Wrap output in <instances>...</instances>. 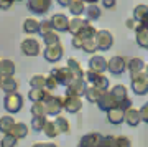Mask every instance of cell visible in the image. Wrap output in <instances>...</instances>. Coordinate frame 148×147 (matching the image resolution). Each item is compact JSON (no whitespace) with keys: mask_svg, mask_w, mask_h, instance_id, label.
<instances>
[{"mask_svg":"<svg viewBox=\"0 0 148 147\" xmlns=\"http://www.w3.org/2000/svg\"><path fill=\"white\" fill-rule=\"evenodd\" d=\"M132 89L137 96H145L148 94V71H142V73L132 76Z\"/></svg>","mask_w":148,"mask_h":147,"instance_id":"cell-1","label":"cell"},{"mask_svg":"<svg viewBox=\"0 0 148 147\" xmlns=\"http://www.w3.org/2000/svg\"><path fill=\"white\" fill-rule=\"evenodd\" d=\"M3 107L8 114H16L20 112L21 107H23V98L18 93H10V94H5L3 98Z\"/></svg>","mask_w":148,"mask_h":147,"instance_id":"cell-2","label":"cell"},{"mask_svg":"<svg viewBox=\"0 0 148 147\" xmlns=\"http://www.w3.org/2000/svg\"><path fill=\"white\" fill-rule=\"evenodd\" d=\"M45 106H46V114L49 116H59V112L64 109V99L59 98V96H53L49 94L45 101Z\"/></svg>","mask_w":148,"mask_h":147,"instance_id":"cell-3","label":"cell"},{"mask_svg":"<svg viewBox=\"0 0 148 147\" xmlns=\"http://www.w3.org/2000/svg\"><path fill=\"white\" fill-rule=\"evenodd\" d=\"M84 78L87 83H90V86H95V88H99L106 93L109 89V79L101 73H94V71H89L87 69V73L84 74Z\"/></svg>","mask_w":148,"mask_h":147,"instance_id":"cell-4","label":"cell"},{"mask_svg":"<svg viewBox=\"0 0 148 147\" xmlns=\"http://www.w3.org/2000/svg\"><path fill=\"white\" fill-rule=\"evenodd\" d=\"M127 64H128V60L123 56H112L109 60V73L115 74V76H120V74L125 73V69H127Z\"/></svg>","mask_w":148,"mask_h":147,"instance_id":"cell-5","label":"cell"},{"mask_svg":"<svg viewBox=\"0 0 148 147\" xmlns=\"http://www.w3.org/2000/svg\"><path fill=\"white\" fill-rule=\"evenodd\" d=\"M20 50L25 56H38L41 51V46L36 38H25L20 45Z\"/></svg>","mask_w":148,"mask_h":147,"instance_id":"cell-6","label":"cell"},{"mask_svg":"<svg viewBox=\"0 0 148 147\" xmlns=\"http://www.w3.org/2000/svg\"><path fill=\"white\" fill-rule=\"evenodd\" d=\"M87 88H89V86H87L86 78L74 79L69 86H66V96H77V98H81V96L86 94Z\"/></svg>","mask_w":148,"mask_h":147,"instance_id":"cell-7","label":"cell"},{"mask_svg":"<svg viewBox=\"0 0 148 147\" xmlns=\"http://www.w3.org/2000/svg\"><path fill=\"white\" fill-rule=\"evenodd\" d=\"M49 76H53L58 81V84H63V86H69L76 79L73 76V73L69 71V68H53L51 73H49Z\"/></svg>","mask_w":148,"mask_h":147,"instance_id":"cell-8","label":"cell"},{"mask_svg":"<svg viewBox=\"0 0 148 147\" xmlns=\"http://www.w3.org/2000/svg\"><path fill=\"white\" fill-rule=\"evenodd\" d=\"M51 3H53V0H27L28 10L36 15H45L51 8Z\"/></svg>","mask_w":148,"mask_h":147,"instance_id":"cell-9","label":"cell"},{"mask_svg":"<svg viewBox=\"0 0 148 147\" xmlns=\"http://www.w3.org/2000/svg\"><path fill=\"white\" fill-rule=\"evenodd\" d=\"M97 106H99V109H101V111H106V112H109V111L119 107V106H120V103L117 101L115 96L112 94V91H106V93L102 94L101 101L97 103Z\"/></svg>","mask_w":148,"mask_h":147,"instance_id":"cell-10","label":"cell"},{"mask_svg":"<svg viewBox=\"0 0 148 147\" xmlns=\"http://www.w3.org/2000/svg\"><path fill=\"white\" fill-rule=\"evenodd\" d=\"M63 55H64V46L61 45V43L53 45V46H46L45 48V51H43L45 60L49 61V63H56V61H59V60L63 58Z\"/></svg>","mask_w":148,"mask_h":147,"instance_id":"cell-11","label":"cell"},{"mask_svg":"<svg viewBox=\"0 0 148 147\" xmlns=\"http://www.w3.org/2000/svg\"><path fill=\"white\" fill-rule=\"evenodd\" d=\"M95 42H97L99 50L107 51V50H110L112 45H114V37H112V33L109 32V30H99L97 35H95Z\"/></svg>","mask_w":148,"mask_h":147,"instance_id":"cell-12","label":"cell"},{"mask_svg":"<svg viewBox=\"0 0 148 147\" xmlns=\"http://www.w3.org/2000/svg\"><path fill=\"white\" fill-rule=\"evenodd\" d=\"M107 69H109V61H107L104 56H101V55H94V56L89 60V71L104 74V71H107Z\"/></svg>","mask_w":148,"mask_h":147,"instance_id":"cell-13","label":"cell"},{"mask_svg":"<svg viewBox=\"0 0 148 147\" xmlns=\"http://www.w3.org/2000/svg\"><path fill=\"white\" fill-rule=\"evenodd\" d=\"M102 141H104V136L102 134H99V132H90V134H86V136L81 137L77 147H97Z\"/></svg>","mask_w":148,"mask_h":147,"instance_id":"cell-14","label":"cell"},{"mask_svg":"<svg viewBox=\"0 0 148 147\" xmlns=\"http://www.w3.org/2000/svg\"><path fill=\"white\" fill-rule=\"evenodd\" d=\"M51 23L56 32H69V18L64 13H54L51 17Z\"/></svg>","mask_w":148,"mask_h":147,"instance_id":"cell-15","label":"cell"},{"mask_svg":"<svg viewBox=\"0 0 148 147\" xmlns=\"http://www.w3.org/2000/svg\"><path fill=\"white\" fill-rule=\"evenodd\" d=\"M64 109L68 111V112H71V114L79 112L82 109V101H81V98H77V96H66L64 98Z\"/></svg>","mask_w":148,"mask_h":147,"instance_id":"cell-16","label":"cell"},{"mask_svg":"<svg viewBox=\"0 0 148 147\" xmlns=\"http://www.w3.org/2000/svg\"><path fill=\"white\" fill-rule=\"evenodd\" d=\"M125 112H127V111L122 109L120 106H119V107H115V109H112V111L107 112V119H109L110 124L119 126V124H122V122H125Z\"/></svg>","mask_w":148,"mask_h":147,"instance_id":"cell-17","label":"cell"},{"mask_svg":"<svg viewBox=\"0 0 148 147\" xmlns=\"http://www.w3.org/2000/svg\"><path fill=\"white\" fill-rule=\"evenodd\" d=\"M89 25H90L89 20H82L79 17H74L73 20H69V32L73 33V37H76V35H79L86 26H89Z\"/></svg>","mask_w":148,"mask_h":147,"instance_id":"cell-18","label":"cell"},{"mask_svg":"<svg viewBox=\"0 0 148 147\" xmlns=\"http://www.w3.org/2000/svg\"><path fill=\"white\" fill-rule=\"evenodd\" d=\"M145 68H147V64H145V61H143L142 58H132V60H128L127 69H128V73H130V78L138 73H142V71H145Z\"/></svg>","mask_w":148,"mask_h":147,"instance_id":"cell-19","label":"cell"},{"mask_svg":"<svg viewBox=\"0 0 148 147\" xmlns=\"http://www.w3.org/2000/svg\"><path fill=\"white\" fill-rule=\"evenodd\" d=\"M142 121V114H140V111L135 109V107H130V109L125 112V122H127L128 126L132 127H137Z\"/></svg>","mask_w":148,"mask_h":147,"instance_id":"cell-20","label":"cell"},{"mask_svg":"<svg viewBox=\"0 0 148 147\" xmlns=\"http://www.w3.org/2000/svg\"><path fill=\"white\" fill-rule=\"evenodd\" d=\"M0 74L3 78H12L15 74V63L12 60H0Z\"/></svg>","mask_w":148,"mask_h":147,"instance_id":"cell-21","label":"cell"},{"mask_svg":"<svg viewBox=\"0 0 148 147\" xmlns=\"http://www.w3.org/2000/svg\"><path fill=\"white\" fill-rule=\"evenodd\" d=\"M66 68H69V71L73 73V76L76 79H81L84 78V71H82V68H81V64L77 60H74V58H69L68 60V64H66Z\"/></svg>","mask_w":148,"mask_h":147,"instance_id":"cell-22","label":"cell"},{"mask_svg":"<svg viewBox=\"0 0 148 147\" xmlns=\"http://www.w3.org/2000/svg\"><path fill=\"white\" fill-rule=\"evenodd\" d=\"M48 96H49V91L48 89H30L28 99L32 101V103H45Z\"/></svg>","mask_w":148,"mask_h":147,"instance_id":"cell-23","label":"cell"},{"mask_svg":"<svg viewBox=\"0 0 148 147\" xmlns=\"http://www.w3.org/2000/svg\"><path fill=\"white\" fill-rule=\"evenodd\" d=\"M135 40L137 45L142 48H148V30L143 28L142 25H138V28L135 30Z\"/></svg>","mask_w":148,"mask_h":147,"instance_id":"cell-24","label":"cell"},{"mask_svg":"<svg viewBox=\"0 0 148 147\" xmlns=\"http://www.w3.org/2000/svg\"><path fill=\"white\" fill-rule=\"evenodd\" d=\"M102 94H104V91H102V89L95 88V86H89V88H87V91H86L84 98L89 101V103H95V104H97V103L101 101Z\"/></svg>","mask_w":148,"mask_h":147,"instance_id":"cell-25","label":"cell"},{"mask_svg":"<svg viewBox=\"0 0 148 147\" xmlns=\"http://www.w3.org/2000/svg\"><path fill=\"white\" fill-rule=\"evenodd\" d=\"M10 134L15 136L18 141H20V139H25V137L28 136V126L25 122H15V126L12 127Z\"/></svg>","mask_w":148,"mask_h":147,"instance_id":"cell-26","label":"cell"},{"mask_svg":"<svg viewBox=\"0 0 148 147\" xmlns=\"http://www.w3.org/2000/svg\"><path fill=\"white\" fill-rule=\"evenodd\" d=\"M13 126H15L13 116H3V117H0V132H3V136L5 134H10Z\"/></svg>","mask_w":148,"mask_h":147,"instance_id":"cell-27","label":"cell"},{"mask_svg":"<svg viewBox=\"0 0 148 147\" xmlns=\"http://www.w3.org/2000/svg\"><path fill=\"white\" fill-rule=\"evenodd\" d=\"M46 78L48 76H43V74H35L30 79V86L32 89H46Z\"/></svg>","mask_w":148,"mask_h":147,"instance_id":"cell-28","label":"cell"},{"mask_svg":"<svg viewBox=\"0 0 148 147\" xmlns=\"http://www.w3.org/2000/svg\"><path fill=\"white\" fill-rule=\"evenodd\" d=\"M133 18H135L138 23H142V21L147 20L148 18V5L140 3V5L135 7V10H133Z\"/></svg>","mask_w":148,"mask_h":147,"instance_id":"cell-29","label":"cell"},{"mask_svg":"<svg viewBox=\"0 0 148 147\" xmlns=\"http://www.w3.org/2000/svg\"><path fill=\"white\" fill-rule=\"evenodd\" d=\"M2 89L5 91V94H10V93H16L18 89V81H16L13 76L12 78H3V84H2Z\"/></svg>","mask_w":148,"mask_h":147,"instance_id":"cell-30","label":"cell"},{"mask_svg":"<svg viewBox=\"0 0 148 147\" xmlns=\"http://www.w3.org/2000/svg\"><path fill=\"white\" fill-rule=\"evenodd\" d=\"M112 94L117 98L119 103H123L125 99H128V94H127V88L123 86V84H115L114 88H112Z\"/></svg>","mask_w":148,"mask_h":147,"instance_id":"cell-31","label":"cell"},{"mask_svg":"<svg viewBox=\"0 0 148 147\" xmlns=\"http://www.w3.org/2000/svg\"><path fill=\"white\" fill-rule=\"evenodd\" d=\"M40 30V21H36L35 18H27L23 21V32L32 35V33H38Z\"/></svg>","mask_w":148,"mask_h":147,"instance_id":"cell-32","label":"cell"},{"mask_svg":"<svg viewBox=\"0 0 148 147\" xmlns=\"http://www.w3.org/2000/svg\"><path fill=\"white\" fill-rule=\"evenodd\" d=\"M43 132H45V136L49 137V139H54V137H58L59 134H61L54 121H48L46 126H45V131H43Z\"/></svg>","mask_w":148,"mask_h":147,"instance_id":"cell-33","label":"cell"},{"mask_svg":"<svg viewBox=\"0 0 148 147\" xmlns=\"http://www.w3.org/2000/svg\"><path fill=\"white\" fill-rule=\"evenodd\" d=\"M46 116H36L32 119V129L35 132H43L45 131V126H46Z\"/></svg>","mask_w":148,"mask_h":147,"instance_id":"cell-34","label":"cell"},{"mask_svg":"<svg viewBox=\"0 0 148 147\" xmlns=\"http://www.w3.org/2000/svg\"><path fill=\"white\" fill-rule=\"evenodd\" d=\"M69 12L73 13L74 17H79L82 15L86 12V5H84V2H81V0H73V3L69 5Z\"/></svg>","mask_w":148,"mask_h":147,"instance_id":"cell-35","label":"cell"},{"mask_svg":"<svg viewBox=\"0 0 148 147\" xmlns=\"http://www.w3.org/2000/svg\"><path fill=\"white\" fill-rule=\"evenodd\" d=\"M54 122H56L59 132H63V134H69V131H71V124H69V121L66 119V117H63V116H56Z\"/></svg>","mask_w":148,"mask_h":147,"instance_id":"cell-36","label":"cell"},{"mask_svg":"<svg viewBox=\"0 0 148 147\" xmlns=\"http://www.w3.org/2000/svg\"><path fill=\"white\" fill-rule=\"evenodd\" d=\"M54 28H53V23H51V20H43L40 21V30H38V33L41 35V37H46V35H49V33H53Z\"/></svg>","mask_w":148,"mask_h":147,"instance_id":"cell-37","label":"cell"},{"mask_svg":"<svg viewBox=\"0 0 148 147\" xmlns=\"http://www.w3.org/2000/svg\"><path fill=\"white\" fill-rule=\"evenodd\" d=\"M86 15H87V20H97L101 17V8L97 5H89L86 8Z\"/></svg>","mask_w":148,"mask_h":147,"instance_id":"cell-38","label":"cell"},{"mask_svg":"<svg viewBox=\"0 0 148 147\" xmlns=\"http://www.w3.org/2000/svg\"><path fill=\"white\" fill-rule=\"evenodd\" d=\"M112 147H132V142L125 136H117V137H114Z\"/></svg>","mask_w":148,"mask_h":147,"instance_id":"cell-39","label":"cell"},{"mask_svg":"<svg viewBox=\"0 0 148 147\" xmlns=\"http://www.w3.org/2000/svg\"><path fill=\"white\" fill-rule=\"evenodd\" d=\"M32 116L33 117H36V116H46V106H45V103H33Z\"/></svg>","mask_w":148,"mask_h":147,"instance_id":"cell-40","label":"cell"},{"mask_svg":"<svg viewBox=\"0 0 148 147\" xmlns=\"http://www.w3.org/2000/svg\"><path fill=\"white\" fill-rule=\"evenodd\" d=\"M97 50H99V46H97V42H95V38L84 40V45H82V51H86V53H95Z\"/></svg>","mask_w":148,"mask_h":147,"instance_id":"cell-41","label":"cell"},{"mask_svg":"<svg viewBox=\"0 0 148 147\" xmlns=\"http://www.w3.org/2000/svg\"><path fill=\"white\" fill-rule=\"evenodd\" d=\"M18 139L15 136H12V134H5V136L2 137V141H0V147H15Z\"/></svg>","mask_w":148,"mask_h":147,"instance_id":"cell-42","label":"cell"},{"mask_svg":"<svg viewBox=\"0 0 148 147\" xmlns=\"http://www.w3.org/2000/svg\"><path fill=\"white\" fill-rule=\"evenodd\" d=\"M43 42H45V45H46V46H53V45L61 43V42H59V35L56 32L49 33V35H46V37H43Z\"/></svg>","mask_w":148,"mask_h":147,"instance_id":"cell-43","label":"cell"},{"mask_svg":"<svg viewBox=\"0 0 148 147\" xmlns=\"http://www.w3.org/2000/svg\"><path fill=\"white\" fill-rule=\"evenodd\" d=\"M56 86H58V81H56L53 76H48L46 78V89L53 91V89H56Z\"/></svg>","mask_w":148,"mask_h":147,"instance_id":"cell-44","label":"cell"},{"mask_svg":"<svg viewBox=\"0 0 148 147\" xmlns=\"http://www.w3.org/2000/svg\"><path fill=\"white\" fill-rule=\"evenodd\" d=\"M73 46L76 48V50H82V45H84V40H82V38L81 37H77V35H76V37H73Z\"/></svg>","mask_w":148,"mask_h":147,"instance_id":"cell-45","label":"cell"},{"mask_svg":"<svg viewBox=\"0 0 148 147\" xmlns=\"http://www.w3.org/2000/svg\"><path fill=\"white\" fill-rule=\"evenodd\" d=\"M138 25H140V23H138V21L135 20V18H128V20L125 21V26H127L128 30H137Z\"/></svg>","mask_w":148,"mask_h":147,"instance_id":"cell-46","label":"cell"},{"mask_svg":"<svg viewBox=\"0 0 148 147\" xmlns=\"http://www.w3.org/2000/svg\"><path fill=\"white\" fill-rule=\"evenodd\" d=\"M112 142H114V136H106L104 141H102L97 147H112Z\"/></svg>","mask_w":148,"mask_h":147,"instance_id":"cell-47","label":"cell"},{"mask_svg":"<svg viewBox=\"0 0 148 147\" xmlns=\"http://www.w3.org/2000/svg\"><path fill=\"white\" fill-rule=\"evenodd\" d=\"M115 5H117V0H102V7L107 8V10L115 8Z\"/></svg>","mask_w":148,"mask_h":147,"instance_id":"cell-48","label":"cell"},{"mask_svg":"<svg viewBox=\"0 0 148 147\" xmlns=\"http://www.w3.org/2000/svg\"><path fill=\"white\" fill-rule=\"evenodd\" d=\"M15 0H0V10H8Z\"/></svg>","mask_w":148,"mask_h":147,"instance_id":"cell-49","label":"cell"},{"mask_svg":"<svg viewBox=\"0 0 148 147\" xmlns=\"http://www.w3.org/2000/svg\"><path fill=\"white\" fill-rule=\"evenodd\" d=\"M32 147H58V146L56 144H49V142H38V144H35Z\"/></svg>","mask_w":148,"mask_h":147,"instance_id":"cell-50","label":"cell"},{"mask_svg":"<svg viewBox=\"0 0 148 147\" xmlns=\"http://www.w3.org/2000/svg\"><path fill=\"white\" fill-rule=\"evenodd\" d=\"M58 3L61 7H69L71 3H73V0H58Z\"/></svg>","mask_w":148,"mask_h":147,"instance_id":"cell-51","label":"cell"},{"mask_svg":"<svg viewBox=\"0 0 148 147\" xmlns=\"http://www.w3.org/2000/svg\"><path fill=\"white\" fill-rule=\"evenodd\" d=\"M140 25H142L143 28H147V30H148V18H147V20H145V21H142V23H140Z\"/></svg>","mask_w":148,"mask_h":147,"instance_id":"cell-52","label":"cell"},{"mask_svg":"<svg viewBox=\"0 0 148 147\" xmlns=\"http://www.w3.org/2000/svg\"><path fill=\"white\" fill-rule=\"evenodd\" d=\"M2 84H3V76L0 74V89H2Z\"/></svg>","mask_w":148,"mask_h":147,"instance_id":"cell-53","label":"cell"},{"mask_svg":"<svg viewBox=\"0 0 148 147\" xmlns=\"http://www.w3.org/2000/svg\"><path fill=\"white\" fill-rule=\"evenodd\" d=\"M81 2H87V0H81Z\"/></svg>","mask_w":148,"mask_h":147,"instance_id":"cell-54","label":"cell"},{"mask_svg":"<svg viewBox=\"0 0 148 147\" xmlns=\"http://www.w3.org/2000/svg\"><path fill=\"white\" fill-rule=\"evenodd\" d=\"M147 50H148V48H147Z\"/></svg>","mask_w":148,"mask_h":147,"instance_id":"cell-55","label":"cell"}]
</instances>
